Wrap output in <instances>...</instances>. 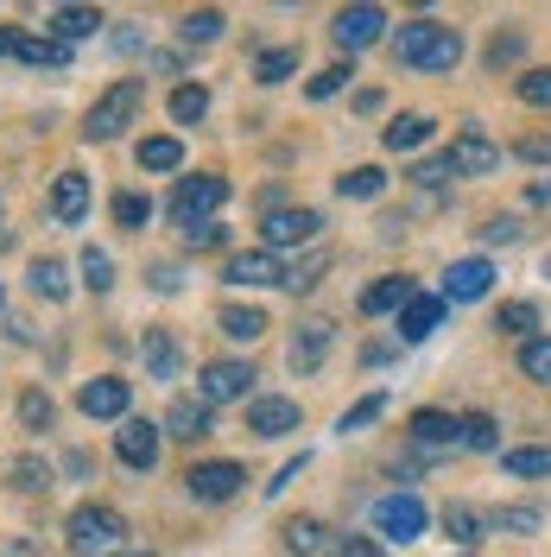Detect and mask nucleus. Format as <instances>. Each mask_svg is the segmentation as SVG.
Instances as JSON below:
<instances>
[{"instance_id":"obj_1","label":"nucleus","mask_w":551,"mask_h":557,"mask_svg":"<svg viewBox=\"0 0 551 557\" xmlns=\"http://www.w3.org/2000/svg\"><path fill=\"white\" fill-rule=\"evenodd\" d=\"M393 58L413 70H456L463 38H456V26H438V20H406L393 33Z\"/></svg>"},{"instance_id":"obj_2","label":"nucleus","mask_w":551,"mask_h":557,"mask_svg":"<svg viewBox=\"0 0 551 557\" xmlns=\"http://www.w3.org/2000/svg\"><path fill=\"white\" fill-rule=\"evenodd\" d=\"M64 532H70V552L76 557H114L121 552V539H127V520H121L114 507H96V500H89V507L70 513Z\"/></svg>"},{"instance_id":"obj_3","label":"nucleus","mask_w":551,"mask_h":557,"mask_svg":"<svg viewBox=\"0 0 551 557\" xmlns=\"http://www.w3.org/2000/svg\"><path fill=\"white\" fill-rule=\"evenodd\" d=\"M146 108V83L139 76H121L114 89H108L102 102L89 108V121H83V134L89 139H114L121 127H134V114Z\"/></svg>"},{"instance_id":"obj_4","label":"nucleus","mask_w":551,"mask_h":557,"mask_svg":"<svg viewBox=\"0 0 551 557\" xmlns=\"http://www.w3.org/2000/svg\"><path fill=\"white\" fill-rule=\"evenodd\" d=\"M222 203H229V184H222V177H209V172L177 177L172 215L184 222V228H197V222H216V209H222Z\"/></svg>"},{"instance_id":"obj_5","label":"nucleus","mask_w":551,"mask_h":557,"mask_svg":"<svg viewBox=\"0 0 551 557\" xmlns=\"http://www.w3.org/2000/svg\"><path fill=\"white\" fill-rule=\"evenodd\" d=\"M375 532L387 539V545H413L418 532H425L418 494H387V500H375Z\"/></svg>"},{"instance_id":"obj_6","label":"nucleus","mask_w":551,"mask_h":557,"mask_svg":"<svg viewBox=\"0 0 551 557\" xmlns=\"http://www.w3.org/2000/svg\"><path fill=\"white\" fill-rule=\"evenodd\" d=\"M247 386H254V368H247V361H209L204 381H197V399L216 412V406H235V399H247Z\"/></svg>"},{"instance_id":"obj_7","label":"nucleus","mask_w":551,"mask_h":557,"mask_svg":"<svg viewBox=\"0 0 551 557\" xmlns=\"http://www.w3.org/2000/svg\"><path fill=\"white\" fill-rule=\"evenodd\" d=\"M159 444H166V431L152 418H121V431H114V456L127 469H152L159 462Z\"/></svg>"},{"instance_id":"obj_8","label":"nucleus","mask_w":551,"mask_h":557,"mask_svg":"<svg viewBox=\"0 0 551 557\" xmlns=\"http://www.w3.org/2000/svg\"><path fill=\"white\" fill-rule=\"evenodd\" d=\"M317 228H323V215H317V209H273V215L260 222L267 253H273V247H305V242H317Z\"/></svg>"},{"instance_id":"obj_9","label":"nucleus","mask_w":551,"mask_h":557,"mask_svg":"<svg viewBox=\"0 0 551 557\" xmlns=\"http://www.w3.org/2000/svg\"><path fill=\"white\" fill-rule=\"evenodd\" d=\"M330 38H336L343 51L380 45V38H387V13H380V7H343V13H336V26H330Z\"/></svg>"},{"instance_id":"obj_10","label":"nucleus","mask_w":551,"mask_h":557,"mask_svg":"<svg viewBox=\"0 0 551 557\" xmlns=\"http://www.w3.org/2000/svg\"><path fill=\"white\" fill-rule=\"evenodd\" d=\"M242 462H191V475H184V487L197 494V500H235L242 494Z\"/></svg>"},{"instance_id":"obj_11","label":"nucleus","mask_w":551,"mask_h":557,"mask_svg":"<svg viewBox=\"0 0 551 557\" xmlns=\"http://www.w3.org/2000/svg\"><path fill=\"white\" fill-rule=\"evenodd\" d=\"M450 165H456V177H482V172H494V165H501V146L469 127V134L450 139Z\"/></svg>"},{"instance_id":"obj_12","label":"nucleus","mask_w":551,"mask_h":557,"mask_svg":"<svg viewBox=\"0 0 551 557\" xmlns=\"http://www.w3.org/2000/svg\"><path fill=\"white\" fill-rule=\"evenodd\" d=\"M488 285H494L488 260H456L444 273V305H476V298H488Z\"/></svg>"},{"instance_id":"obj_13","label":"nucleus","mask_w":551,"mask_h":557,"mask_svg":"<svg viewBox=\"0 0 551 557\" xmlns=\"http://www.w3.org/2000/svg\"><path fill=\"white\" fill-rule=\"evenodd\" d=\"M222 278H229V285H285V267H279V253L254 247V253H235V260L222 267Z\"/></svg>"},{"instance_id":"obj_14","label":"nucleus","mask_w":551,"mask_h":557,"mask_svg":"<svg viewBox=\"0 0 551 557\" xmlns=\"http://www.w3.org/2000/svg\"><path fill=\"white\" fill-rule=\"evenodd\" d=\"M323 355H330V323L323 317H310V323H298V336H292V374H317L323 368Z\"/></svg>"},{"instance_id":"obj_15","label":"nucleus","mask_w":551,"mask_h":557,"mask_svg":"<svg viewBox=\"0 0 551 557\" xmlns=\"http://www.w3.org/2000/svg\"><path fill=\"white\" fill-rule=\"evenodd\" d=\"M247 431L254 437H285V431H298V399H254L247 406Z\"/></svg>"},{"instance_id":"obj_16","label":"nucleus","mask_w":551,"mask_h":557,"mask_svg":"<svg viewBox=\"0 0 551 557\" xmlns=\"http://www.w3.org/2000/svg\"><path fill=\"white\" fill-rule=\"evenodd\" d=\"M76 406H83L89 418H127V381H114V374H102V381H83Z\"/></svg>"},{"instance_id":"obj_17","label":"nucleus","mask_w":551,"mask_h":557,"mask_svg":"<svg viewBox=\"0 0 551 557\" xmlns=\"http://www.w3.org/2000/svg\"><path fill=\"white\" fill-rule=\"evenodd\" d=\"M438 323H444V298L413 292V298H406V311H400V343H425Z\"/></svg>"},{"instance_id":"obj_18","label":"nucleus","mask_w":551,"mask_h":557,"mask_svg":"<svg viewBox=\"0 0 551 557\" xmlns=\"http://www.w3.org/2000/svg\"><path fill=\"white\" fill-rule=\"evenodd\" d=\"M209 406L204 399H177L172 412H166V437H184V444H197V437H209Z\"/></svg>"},{"instance_id":"obj_19","label":"nucleus","mask_w":551,"mask_h":557,"mask_svg":"<svg viewBox=\"0 0 551 557\" xmlns=\"http://www.w3.org/2000/svg\"><path fill=\"white\" fill-rule=\"evenodd\" d=\"M406 298H413V278L387 273V278H375V285L362 292V311H368V317H380V311H406Z\"/></svg>"},{"instance_id":"obj_20","label":"nucleus","mask_w":551,"mask_h":557,"mask_svg":"<svg viewBox=\"0 0 551 557\" xmlns=\"http://www.w3.org/2000/svg\"><path fill=\"white\" fill-rule=\"evenodd\" d=\"M413 444L418 450H456V418L450 412H413Z\"/></svg>"},{"instance_id":"obj_21","label":"nucleus","mask_w":551,"mask_h":557,"mask_svg":"<svg viewBox=\"0 0 551 557\" xmlns=\"http://www.w3.org/2000/svg\"><path fill=\"white\" fill-rule=\"evenodd\" d=\"M139 355H146V374H152V381H177V343H172V330H146Z\"/></svg>"},{"instance_id":"obj_22","label":"nucleus","mask_w":551,"mask_h":557,"mask_svg":"<svg viewBox=\"0 0 551 557\" xmlns=\"http://www.w3.org/2000/svg\"><path fill=\"white\" fill-rule=\"evenodd\" d=\"M96 26H102V13H96V7H58V13H51V38H58V45L96 38Z\"/></svg>"},{"instance_id":"obj_23","label":"nucleus","mask_w":551,"mask_h":557,"mask_svg":"<svg viewBox=\"0 0 551 557\" xmlns=\"http://www.w3.org/2000/svg\"><path fill=\"white\" fill-rule=\"evenodd\" d=\"M431 127H438L431 114H400V121L380 134V146H387V152H418V146L431 139Z\"/></svg>"},{"instance_id":"obj_24","label":"nucleus","mask_w":551,"mask_h":557,"mask_svg":"<svg viewBox=\"0 0 551 557\" xmlns=\"http://www.w3.org/2000/svg\"><path fill=\"white\" fill-rule=\"evenodd\" d=\"M51 209H58V222H83V209H89V177L64 172L58 177V190H51Z\"/></svg>"},{"instance_id":"obj_25","label":"nucleus","mask_w":551,"mask_h":557,"mask_svg":"<svg viewBox=\"0 0 551 557\" xmlns=\"http://www.w3.org/2000/svg\"><path fill=\"white\" fill-rule=\"evenodd\" d=\"M444 532L456 539V545H463V552H469V545H482L488 520L476 513V507H469V500H450V507H444Z\"/></svg>"},{"instance_id":"obj_26","label":"nucleus","mask_w":551,"mask_h":557,"mask_svg":"<svg viewBox=\"0 0 551 557\" xmlns=\"http://www.w3.org/2000/svg\"><path fill=\"white\" fill-rule=\"evenodd\" d=\"M285 552H292V557H323V552H330L323 520H285Z\"/></svg>"},{"instance_id":"obj_27","label":"nucleus","mask_w":551,"mask_h":557,"mask_svg":"<svg viewBox=\"0 0 551 557\" xmlns=\"http://www.w3.org/2000/svg\"><path fill=\"white\" fill-rule=\"evenodd\" d=\"M177 165H184V146L172 134L139 139V172H177Z\"/></svg>"},{"instance_id":"obj_28","label":"nucleus","mask_w":551,"mask_h":557,"mask_svg":"<svg viewBox=\"0 0 551 557\" xmlns=\"http://www.w3.org/2000/svg\"><path fill=\"white\" fill-rule=\"evenodd\" d=\"M501 462H507V475H519V482H539V475H551V444H519Z\"/></svg>"},{"instance_id":"obj_29","label":"nucleus","mask_w":551,"mask_h":557,"mask_svg":"<svg viewBox=\"0 0 551 557\" xmlns=\"http://www.w3.org/2000/svg\"><path fill=\"white\" fill-rule=\"evenodd\" d=\"M216 323H222V336H229V343H254V336H267V311H254V305H229V311L216 317Z\"/></svg>"},{"instance_id":"obj_30","label":"nucleus","mask_w":551,"mask_h":557,"mask_svg":"<svg viewBox=\"0 0 551 557\" xmlns=\"http://www.w3.org/2000/svg\"><path fill=\"white\" fill-rule=\"evenodd\" d=\"M456 444L463 450H501V431H494L488 412H469V418H456Z\"/></svg>"},{"instance_id":"obj_31","label":"nucleus","mask_w":551,"mask_h":557,"mask_svg":"<svg viewBox=\"0 0 551 557\" xmlns=\"http://www.w3.org/2000/svg\"><path fill=\"white\" fill-rule=\"evenodd\" d=\"M222 26H229V20H222L216 7H204V13H184V20H177V38H184V45H209V38H222Z\"/></svg>"},{"instance_id":"obj_32","label":"nucleus","mask_w":551,"mask_h":557,"mask_svg":"<svg viewBox=\"0 0 551 557\" xmlns=\"http://www.w3.org/2000/svg\"><path fill=\"white\" fill-rule=\"evenodd\" d=\"M204 114H209V89H204V83H184V89L172 96V121H177V127H197Z\"/></svg>"},{"instance_id":"obj_33","label":"nucleus","mask_w":551,"mask_h":557,"mask_svg":"<svg viewBox=\"0 0 551 557\" xmlns=\"http://www.w3.org/2000/svg\"><path fill=\"white\" fill-rule=\"evenodd\" d=\"M494 330H507V336H526V343H532V330H539V305H526V298H514V305H501V317H494Z\"/></svg>"},{"instance_id":"obj_34","label":"nucleus","mask_w":551,"mask_h":557,"mask_svg":"<svg viewBox=\"0 0 551 557\" xmlns=\"http://www.w3.org/2000/svg\"><path fill=\"white\" fill-rule=\"evenodd\" d=\"M539 525H546L539 507H501V513L488 520V532H514V539H526V532H539Z\"/></svg>"},{"instance_id":"obj_35","label":"nucleus","mask_w":551,"mask_h":557,"mask_svg":"<svg viewBox=\"0 0 551 557\" xmlns=\"http://www.w3.org/2000/svg\"><path fill=\"white\" fill-rule=\"evenodd\" d=\"M336 190H343V197H380V190H387V172H380V165H355V172L336 177Z\"/></svg>"},{"instance_id":"obj_36","label":"nucleus","mask_w":551,"mask_h":557,"mask_svg":"<svg viewBox=\"0 0 551 557\" xmlns=\"http://www.w3.org/2000/svg\"><path fill=\"white\" fill-rule=\"evenodd\" d=\"M20 58L33 70H58L70 58V45H58V38H20Z\"/></svg>"},{"instance_id":"obj_37","label":"nucleus","mask_w":551,"mask_h":557,"mask_svg":"<svg viewBox=\"0 0 551 557\" xmlns=\"http://www.w3.org/2000/svg\"><path fill=\"white\" fill-rule=\"evenodd\" d=\"M519 374H526V381H551V336L519 343Z\"/></svg>"},{"instance_id":"obj_38","label":"nucleus","mask_w":551,"mask_h":557,"mask_svg":"<svg viewBox=\"0 0 551 557\" xmlns=\"http://www.w3.org/2000/svg\"><path fill=\"white\" fill-rule=\"evenodd\" d=\"M292 70H298V51H292V45H279V51H260L254 76H260V83H285Z\"/></svg>"},{"instance_id":"obj_39","label":"nucleus","mask_w":551,"mask_h":557,"mask_svg":"<svg viewBox=\"0 0 551 557\" xmlns=\"http://www.w3.org/2000/svg\"><path fill=\"white\" fill-rule=\"evenodd\" d=\"M33 292H38V298H64V292H70L64 260H33Z\"/></svg>"},{"instance_id":"obj_40","label":"nucleus","mask_w":551,"mask_h":557,"mask_svg":"<svg viewBox=\"0 0 551 557\" xmlns=\"http://www.w3.org/2000/svg\"><path fill=\"white\" fill-rule=\"evenodd\" d=\"M51 418H58V406H51V393H20V424H26V431H45V424H51Z\"/></svg>"},{"instance_id":"obj_41","label":"nucleus","mask_w":551,"mask_h":557,"mask_svg":"<svg viewBox=\"0 0 551 557\" xmlns=\"http://www.w3.org/2000/svg\"><path fill=\"white\" fill-rule=\"evenodd\" d=\"M380 412H387V393H368V399H355V406L343 412V424H336V431H343V437H348V431H368Z\"/></svg>"},{"instance_id":"obj_42","label":"nucleus","mask_w":551,"mask_h":557,"mask_svg":"<svg viewBox=\"0 0 551 557\" xmlns=\"http://www.w3.org/2000/svg\"><path fill=\"white\" fill-rule=\"evenodd\" d=\"M83 285L89 292H108L114 285V260H108L102 247H83Z\"/></svg>"},{"instance_id":"obj_43","label":"nucleus","mask_w":551,"mask_h":557,"mask_svg":"<svg viewBox=\"0 0 551 557\" xmlns=\"http://www.w3.org/2000/svg\"><path fill=\"white\" fill-rule=\"evenodd\" d=\"M146 215H152V203H146L139 190H121V197H114V222H121V228H146Z\"/></svg>"},{"instance_id":"obj_44","label":"nucleus","mask_w":551,"mask_h":557,"mask_svg":"<svg viewBox=\"0 0 551 557\" xmlns=\"http://www.w3.org/2000/svg\"><path fill=\"white\" fill-rule=\"evenodd\" d=\"M519 102L526 108H551V70H526V76H519Z\"/></svg>"},{"instance_id":"obj_45","label":"nucleus","mask_w":551,"mask_h":557,"mask_svg":"<svg viewBox=\"0 0 551 557\" xmlns=\"http://www.w3.org/2000/svg\"><path fill=\"white\" fill-rule=\"evenodd\" d=\"M323 267H330V253H310V260H298V267H285V285H292V292H310Z\"/></svg>"},{"instance_id":"obj_46","label":"nucleus","mask_w":551,"mask_h":557,"mask_svg":"<svg viewBox=\"0 0 551 557\" xmlns=\"http://www.w3.org/2000/svg\"><path fill=\"white\" fill-rule=\"evenodd\" d=\"M348 76H355V64H330V70H317V76H310V96H317V102H323V96H336Z\"/></svg>"},{"instance_id":"obj_47","label":"nucleus","mask_w":551,"mask_h":557,"mask_svg":"<svg viewBox=\"0 0 551 557\" xmlns=\"http://www.w3.org/2000/svg\"><path fill=\"white\" fill-rule=\"evenodd\" d=\"M13 487H51V469L33 462V456H20V462H13Z\"/></svg>"},{"instance_id":"obj_48","label":"nucleus","mask_w":551,"mask_h":557,"mask_svg":"<svg viewBox=\"0 0 551 557\" xmlns=\"http://www.w3.org/2000/svg\"><path fill=\"white\" fill-rule=\"evenodd\" d=\"M413 177L425 184V190H438V184H450V177H456V165H450V152H444V159H425Z\"/></svg>"},{"instance_id":"obj_49","label":"nucleus","mask_w":551,"mask_h":557,"mask_svg":"<svg viewBox=\"0 0 551 557\" xmlns=\"http://www.w3.org/2000/svg\"><path fill=\"white\" fill-rule=\"evenodd\" d=\"M222 242H229L222 222H197V228H184V247H222Z\"/></svg>"},{"instance_id":"obj_50","label":"nucleus","mask_w":551,"mask_h":557,"mask_svg":"<svg viewBox=\"0 0 551 557\" xmlns=\"http://www.w3.org/2000/svg\"><path fill=\"white\" fill-rule=\"evenodd\" d=\"M336 557H387V552H380V545L368 539V532H348L343 545H336Z\"/></svg>"},{"instance_id":"obj_51","label":"nucleus","mask_w":551,"mask_h":557,"mask_svg":"<svg viewBox=\"0 0 551 557\" xmlns=\"http://www.w3.org/2000/svg\"><path fill=\"white\" fill-rule=\"evenodd\" d=\"M482 242H488V247H507V242H519V222H514V215L488 222V228H482Z\"/></svg>"},{"instance_id":"obj_52","label":"nucleus","mask_w":551,"mask_h":557,"mask_svg":"<svg viewBox=\"0 0 551 557\" xmlns=\"http://www.w3.org/2000/svg\"><path fill=\"white\" fill-rule=\"evenodd\" d=\"M519 159L546 165V159H551V134H526V139H519Z\"/></svg>"},{"instance_id":"obj_53","label":"nucleus","mask_w":551,"mask_h":557,"mask_svg":"<svg viewBox=\"0 0 551 557\" xmlns=\"http://www.w3.org/2000/svg\"><path fill=\"white\" fill-rule=\"evenodd\" d=\"M507 58H519V33H507V38H494V45H488V64H494V70L507 64Z\"/></svg>"},{"instance_id":"obj_54","label":"nucleus","mask_w":551,"mask_h":557,"mask_svg":"<svg viewBox=\"0 0 551 557\" xmlns=\"http://www.w3.org/2000/svg\"><path fill=\"white\" fill-rule=\"evenodd\" d=\"M20 38H26V33H20V26H0V58H7V51L20 58Z\"/></svg>"},{"instance_id":"obj_55","label":"nucleus","mask_w":551,"mask_h":557,"mask_svg":"<svg viewBox=\"0 0 551 557\" xmlns=\"http://www.w3.org/2000/svg\"><path fill=\"white\" fill-rule=\"evenodd\" d=\"M526 197H532V203H551V177H539V184H532Z\"/></svg>"},{"instance_id":"obj_56","label":"nucleus","mask_w":551,"mask_h":557,"mask_svg":"<svg viewBox=\"0 0 551 557\" xmlns=\"http://www.w3.org/2000/svg\"><path fill=\"white\" fill-rule=\"evenodd\" d=\"M114 557H152V552H114Z\"/></svg>"},{"instance_id":"obj_57","label":"nucleus","mask_w":551,"mask_h":557,"mask_svg":"<svg viewBox=\"0 0 551 557\" xmlns=\"http://www.w3.org/2000/svg\"><path fill=\"white\" fill-rule=\"evenodd\" d=\"M546 278H551V253H546Z\"/></svg>"}]
</instances>
